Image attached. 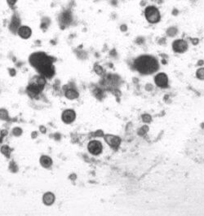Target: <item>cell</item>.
<instances>
[{
    "label": "cell",
    "mask_w": 204,
    "mask_h": 216,
    "mask_svg": "<svg viewBox=\"0 0 204 216\" xmlns=\"http://www.w3.org/2000/svg\"><path fill=\"white\" fill-rule=\"evenodd\" d=\"M31 65L37 68L43 75L46 77H51L53 74V69L50 57L44 53H35L30 57Z\"/></svg>",
    "instance_id": "1"
},
{
    "label": "cell",
    "mask_w": 204,
    "mask_h": 216,
    "mask_svg": "<svg viewBox=\"0 0 204 216\" xmlns=\"http://www.w3.org/2000/svg\"><path fill=\"white\" fill-rule=\"evenodd\" d=\"M134 67L141 74H151L158 70L159 65L153 56L141 55L135 60Z\"/></svg>",
    "instance_id": "2"
},
{
    "label": "cell",
    "mask_w": 204,
    "mask_h": 216,
    "mask_svg": "<svg viewBox=\"0 0 204 216\" xmlns=\"http://www.w3.org/2000/svg\"><path fill=\"white\" fill-rule=\"evenodd\" d=\"M145 16L150 24H156L160 21L161 14L158 8L155 6H148L145 9Z\"/></svg>",
    "instance_id": "3"
},
{
    "label": "cell",
    "mask_w": 204,
    "mask_h": 216,
    "mask_svg": "<svg viewBox=\"0 0 204 216\" xmlns=\"http://www.w3.org/2000/svg\"><path fill=\"white\" fill-rule=\"evenodd\" d=\"M172 49L176 53H184L188 49V44L184 39L175 40L172 43Z\"/></svg>",
    "instance_id": "4"
},
{
    "label": "cell",
    "mask_w": 204,
    "mask_h": 216,
    "mask_svg": "<svg viewBox=\"0 0 204 216\" xmlns=\"http://www.w3.org/2000/svg\"><path fill=\"white\" fill-rule=\"evenodd\" d=\"M21 26V19L20 16L16 13H14L11 16V21L9 24V29L11 30V33H17V30Z\"/></svg>",
    "instance_id": "5"
},
{
    "label": "cell",
    "mask_w": 204,
    "mask_h": 216,
    "mask_svg": "<svg viewBox=\"0 0 204 216\" xmlns=\"http://www.w3.org/2000/svg\"><path fill=\"white\" fill-rule=\"evenodd\" d=\"M155 83L159 87H167L168 86V76L164 73H160L157 74L154 78Z\"/></svg>",
    "instance_id": "6"
},
{
    "label": "cell",
    "mask_w": 204,
    "mask_h": 216,
    "mask_svg": "<svg viewBox=\"0 0 204 216\" xmlns=\"http://www.w3.org/2000/svg\"><path fill=\"white\" fill-rule=\"evenodd\" d=\"M88 150L91 153L94 155H98L101 153L102 151V145L97 140H93L91 141L88 144Z\"/></svg>",
    "instance_id": "7"
},
{
    "label": "cell",
    "mask_w": 204,
    "mask_h": 216,
    "mask_svg": "<svg viewBox=\"0 0 204 216\" xmlns=\"http://www.w3.org/2000/svg\"><path fill=\"white\" fill-rule=\"evenodd\" d=\"M17 33L20 37H21L22 38L27 39L32 34V30L29 28V26H21L20 28L17 30Z\"/></svg>",
    "instance_id": "8"
},
{
    "label": "cell",
    "mask_w": 204,
    "mask_h": 216,
    "mask_svg": "<svg viewBox=\"0 0 204 216\" xmlns=\"http://www.w3.org/2000/svg\"><path fill=\"white\" fill-rule=\"evenodd\" d=\"M62 118L66 123H70L75 118V113L73 110H66L62 114Z\"/></svg>",
    "instance_id": "9"
},
{
    "label": "cell",
    "mask_w": 204,
    "mask_h": 216,
    "mask_svg": "<svg viewBox=\"0 0 204 216\" xmlns=\"http://www.w3.org/2000/svg\"><path fill=\"white\" fill-rule=\"evenodd\" d=\"M71 21H72V15L69 11H64L60 16V22H61V24L63 23L65 26H66V25H69Z\"/></svg>",
    "instance_id": "10"
},
{
    "label": "cell",
    "mask_w": 204,
    "mask_h": 216,
    "mask_svg": "<svg viewBox=\"0 0 204 216\" xmlns=\"http://www.w3.org/2000/svg\"><path fill=\"white\" fill-rule=\"evenodd\" d=\"M55 200V198H54V195L51 193H46V194L44 195V202L45 204H47V205H51L53 203Z\"/></svg>",
    "instance_id": "11"
},
{
    "label": "cell",
    "mask_w": 204,
    "mask_h": 216,
    "mask_svg": "<svg viewBox=\"0 0 204 216\" xmlns=\"http://www.w3.org/2000/svg\"><path fill=\"white\" fill-rule=\"evenodd\" d=\"M106 141L109 143V145L111 146H113V145H118L119 144V139H118L117 137H114V136H107L106 138Z\"/></svg>",
    "instance_id": "12"
},
{
    "label": "cell",
    "mask_w": 204,
    "mask_h": 216,
    "mask_svg": "<svg viewBox=\"0 0 204 216\" xmlns=\"http://www.w3.org/2000/svg\"><path fill=\"white\" fill-rule=\"evenodd\" d=\"M40 162L42 166H44L45 167H49L51 165V158H48L47 156H44V157H42V158L40 159Z\"/></svg>",
    "instance_id": "13"
},
{
    "label": "cell",
    "mask_w": 204,
    "mask_h": 216,
    "mask_svg": "<svg viewBox=\"0 0 204 216\" xmlns=\"http://www.w3.org/2000/svg\"><path fill=\"white\" fill-rule=\"evenodd\" d=\"M66 97H67V98H69V99H73L78 97V92H77L76 91L72 90V89H69V90H68V91L66 92Z\"/></svg>",
    "instance_id": "14"
},
{
    "label": "cell",
    "mask_w": 204,
    "mask_h": 216,
    "mask_svg": "<svg viewBox=\"0 0 204 216\" xmlns=\"http://www.w3.org/2000/svg\"><path fill=\"white\" fill-rule=\"evenodd\" d=\"M178 32V29L176 27H169L168 29H167V34L168 36L169 37H174L176 35V33Z\"/></svg>",
    "instance_id": "15"
},
{
    "label": "cell",
    "mask_w": 204,
    "mask_h": 216,
    "mask_svg": "<svg viewBox=\"0 0 204 216\" xmlns=\"http://www.w3.org/2000/svg\"><path fill=\"white\" fill-rule=\"evenodd\" d=\"M196 76L198 79L204 80V68H200L196 72Z\"/></svg>",
    "instance_id": "16"
},
{
    "label": "cell",
    "mask_w": 204,
    "mask_h": 216,
    "mask_svg": "<svg viewBox=\"0 0 204 216\" xmlns=\"http://www.w3.org/2000/svg\"><path fill=\"white\" fill-rule=\"evenodd\" d=\"M6 1H7V4H8V6L11 7V9L15 8V6L17 3V0H6Z\"/></svg>",
    "instance_id": "17"
},
{
    "label": "cell",
    "mask_w": 204,
    "mask_h": 216,
    "mask_svg": "<svg viewBox=\"0 0 204 216\" xmlns=\"http://www.w3.org/2000/svg\"><path fill=\"white\" fill-rule=\"evenodd\" d=\"M95 71L96 72V73H98V74H101V73H103V70H102V68L101 67V66H98V65H96L95 67Z\"/></svg>",
    "instance_id": "18"
},
{
    "label": "cell",
    "mask_w": 204,
    "mask_h": 216,
    "mask_svg": "<svg viewBox=\"0 0 204 216\" xmlns=\"http://www.w3.org/2000/svg\"><path fill=\"white\" fill-rule=\"evenodd\" d=\"M120 29L123 31V32H125V31H127V29H128V26H126V25H122L120 27Z\"/></svg>",
    "instance_id": "19"
},
{
    "label": "cell",
    "mask_w": 204,
    "mask_h": 216,
    "mask_svg": "<svg viewBox=\"0 0 204 216\" xmlns=\"http://www.w3.org/2000/svg\"><path fill=\"white\" fill-rule=\"evenodd\" d=\"M191 42H192V43H193V45H197V44L198 43V38H193V39L191 40Z\"/></svg>",
    "instance_id": "20"
},
{
    "label": "cell",
    "mask_w": 204,
    "mask_h": 216,
    "mask_svg": "<svg viewBox=\"0 0 204 216\" xmlns=\"http://www.w3.org/2000/svg\"><path fill=\"white\" fill-rule=\"evenodd\" d=\"M178 13H179L178 10H177L176 8H174V9H173V11H172V15H173V16H176V15L178 14Z\"/></svg>",
    "instance_id": "21"
}]
</instances>
